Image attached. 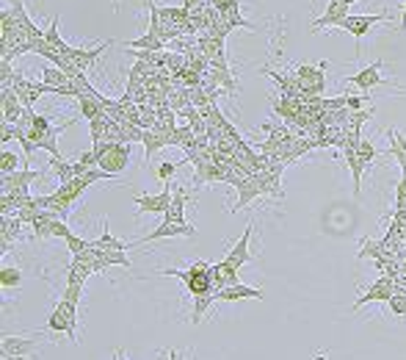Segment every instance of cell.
Here are the masks:
<instances>
[{
  "mask_svg": "<svg viewBox=\"0 0 406 360\" xmlns=\"http://www.w3.org/2000/svg\"><path fill=\"white\" fill-rule=\"evenodd\" d=\"M348 9H351V0H329V3H326V12L310 26V31L318 34V31H323V28H334L340 20L348 17Z\"/></svg>",
  "mask_w": 406,
  "mask_h": 360,
  "instance_id": "obj_9",
  "label": "cell"
},
{
  "mask_svg": "<svg viewBox=\"0 0 406 360\" xmlns=\"http://www.w3.org/2000/svg\"><path fill=\"white\" fill-rule=\"evenodd\" d=\"M208 75L219 83V86H224L227 89V94H235V81H233V70H230V64H227V50H219L213 59H211V70H208Z\"/></svg>",
  "mask_w": 406,
  "mask_h": 360,
  "instance_id": "obj_11",
  "label": "cell"
},
{
  "mask_svg": "<svg viewBox=\"0 0 406 360\" xmlns=\"http://www.w3.org/2000/svg\"><path fill=\"white\" fill-rule=\"evenodd\" d=\"M114 360H125V354H122V349H116V352H114Z\"/></svg>",
  "mask_w": 406,
  "mask_h": 360,
  "instance_id": "obj_45",
  "label": "cell"
},
{
  "mask_svg": "<svg viewBox=\"0 0 406 360\" xmlns=\"http://www.w3.org/2000/svg\"><path fill=\"white\" fill-rule=\"evenodd\" d=\"M17 360H31V354H28V357H17Z\"/></svg>",
  "mask_w": 406,
  "mask_h": 360,
  "instance_id": "obj_46",
  "label": "cell"
},
{
  "mask_svg": "<svg viewBox=\"0 0 406 360\" xmlns=\"http://www.w3.org/2000/svg\"><path fill=\"white\" fill-rule=\"evenodd\" d=\"M64 244H67V250H70L72 255H83V252L92 247V241H83V239H81V236H75V233H72V236H70Z\"/></svg>",
  "mask_w": 406,
  "mask_h": 360,
  "instance_id": "obj_36",
  "label": "cell"
},
{
  "mask_svg": "<svg viewBox=\"0 0 406 360\" xmlns=\"http://www.w3.org/2000/svg\"><path fill=\"white\" fill-rule=\"evenodd\" d=\"M182 163V161H180ZM180 163H171V161H163L160 166H158V180L160 183H171V177L177 174V169H180Z\"/></svg>",
  "mask_w": 406,
  "mask_h": 360,
  "instance_id": "obj_34",
  "label": "cell"
},
{
  "mask_svg": "<svg viewBox=\"0 0 406 360\" xmlns=\"http://www.w3.org/2000/svg\"><path fill=\"white\" fill-rule=\"evenodd\" d=\"M0 108H3V122H12V125H17L25 117V106L12 89H0Z\"/></svg>",
  "mask_w": 406,
  "mask_h": 360,
  "instance_id": "obj_16",
  "label": "cell"
},
{
  "mask_svg": "<svg viewBox=\"0 0 406 360\" xmlns=\"http://www.w3.org/2000/svg\"><path fill=\"white\" fill-rule=\"evenodd\" d=\"M47 330H50V332H56V335H67V338L72 341V330H70L67 319H64V316H61L56 308H53V313L47 316ZM72 343H75V341H72Z\"/></svg>",
  "mask_w": 406,
  "mask_h": 360,
  "instance_id": "obj_31",
  "label": "cell"
},
{
  "mask_svg": "<svg viewBox=\"0 0 406 360\" xmlns=\"http://www.w3.org/2000/svg\"><path fill=\"white\" fill-rule=\"evenodd\" d=\"M56 310L67 319V324H70V330H72V341L78 343V305H72V302H67V299H58Z\"/></svg>",
  "mask_w": 406,
  "mask_h": 360,
  "instance_id": "obj_29",
  "label": "cell"
},
{
  "mask_svg": "<svg viewBox=\"0 0 406 360\" xmlns=\"http://www.w3.org/2000/svg\"><path fill=\"white\" fill-rule=\"evenodd\" d=\"M174 236H188V239H193L196 236V228L193 225H188V222H171V219H163L149 236H144V239H138L136 244H149V241H160V239H174Z\"/></svg>",
  "mask_w": 406,
  "mask_h": 360,
  "instance_id": "obj_7",
  "label": "cell"
},
{
  "mask_svg": "<svg viewBox=\"0 0 406 360\" xmlns=\"http://www.w3.org/2000/svg\"><path fill=\"white\" fill-rule=\"evenodd\" d=\"M392 294H398L395 291V277H387V274H381L354 305H351V313H356L362 305H367V302H389L392 299Z\"/></svg>",
  "mask_w": 406,
  "mask_h": 360,
  "instance_id": "obj_6",
  "label": "cell"
},
{
  "mask_svg": "<svg viewBox=\"0 0 406 360\" xmlns=\"http://www.w3.org/2000/svg\"><path fill=\"white\" fill-rule=\"evenodd\" d=\"M103 255H105V263H108V266H125V269H130V258H127V252H111V250H103Z\"/></svg>",
  "mask_w": 406,
  "mask_h": 360,
  "instance_id": "obj_37",
  "label": "cell"
},
{
  "mask_svg": "<svg viewBox=\"0 0 406 360\" xmlns=\"http://www.w3.org/2000/svg\"><path fill=\"white\" fill-rule=\"evenodd\" d=\"M169 357H171V360H182V354H180V352H174V349H171V354H169Z\"/></svg>",
  "mask_w": 406,
  "mask_h": 360,
  "instance_id": "obj_44",
  "label": "cell"
},
{
  "mask_svg": "<svg viewBox=\"0 0 406 360\" xmlns=\"http://www.w3.org/2000/svg\"><path fill=\"white\" fill-rule=\"evenodd\" d=\"M42 81H45L56 94H61V97H78V89H75L72 78H70L64 70H58V67H45V70H42Z\"/></svg>",
  "mask_w": 406,
  "mask_h": 360,
  "instance_id": "obj_12",
  "label": "cell"
},
{
  "mask_svg": "<svg viewBox=\"0 0 406 360\" xmlns=\"http://www.w3.org/2000/svg\"><path fill=\"white\" fill-rule=\"evenodd\" d=\"M144 150L147 158H155V152H160L163 147H171V133H160V130H147L144 133Z\"/></svg>",
  "mask_w": 406,
  "mask_h": 360,
  "instance_id": "obj_21",
  "label": "cell"
},
{
  "mask_svg": "<svg viewBox=\"0 0 406 360\" xmlns=\"http://www.w3.org/2000/svg\"><path fill=\"white\" fill-rule=\"evenodd\" d=\"M50 169L56 174V180L61 186L72 183V177H75V163H70L67 158H50Z\"/></svg>",
  "mask_w": 406,
  "mask_h": 360,
  "instance_id": "obj_25",
  "label": "cell"
},
{
  "mask_svg": "<svg viewBox=\"0 0 406 360\" xmlns=\"http://www.w3.org/2000/svg\"><path fill=\"white\" fill-rule=\"evenodd\" d=\"M0 133H3V136H0V139H3V144H9L12 139H17V125L3 122V130H0Z\"/></svg>",
  "mask_w": 406,
  "mask_h": 360,
  "instance_id": "obj_41",
  "label": "cell"
},
{
  "mask_svg": "<svg viewBox=\"0 0 406 360\" xmlns=\"http://www.w3.org/2000/svg\"><path fill=\"white\" fill-rule=\"evenodd\" d=\"M238 272H241V269H235L227 258L219 261V263H213V272H211V274H213V286H216L219 291L227 288V286H235V283H238Z\"/></svg>",
  "mask_w": 406,
  "mask_h": 360,
  "instance_id": "obj_19",
  "label": "cell"
},
{
  "mask_svg": "<svg viewBox=\"0 0 406 360\" xmlns=\"http://www.w3.org/2000/svg\"><path fill=\"white\" fill-rule=\"evenodd\" d=\"M238 299H266V294H263V288H252L244 283H235V286H227L219 291V302H238Z\"/></svg>",
  "mask_w": 406,
  "mask_h": 360,
  "instance_id": "obj_17",
  "label": "cell"
},
{
  "mask_svg": "<svg viewBox=\"0 0 406 360\" xmlns=\"http://www.w3.org/2000/svg\"><path fill=\"white\" fill-rule=\"evenodd\" d=\"M34 180H42V172L31 169V166H23L12 174H3V180H0V189L3 192H12V189H31Z\"/></svg>",
  "mask_w": 406,
  "mask_h": 360,
  "instance_id": "obj_13",
  "label": "cell"
},
{
  "mask_svg": "<svg viewBox=\"0 0 406 360\" xmlns=\"http://www.w3.org/2000/svg\"><path fill=\"white\" fill-rule=\"evenodd\" d=\"M61 299H67V302H72V305H81V299H83V286L67 283L64 291H61Z\"/></svg>",
  "mask_w": 406,
  "mask_h": 360,
  "instance_id": "obj_35",
  "label": "cell"
},
{
  "mask_svg": "<svg viewBox=\"0 0 406 360\" xmlns=\"http://www.w3.org/2000/svg\"><path fill=\"white\" fill-rule=\"evenodd\" d=\"M381 67H384V61H381V59H376L373 64H367V67H365V70H359L356 75H348V83H354L359 92L370 94V89H376V86H381V83H384V78H381Z\"/></svg>",
  "mask_w": 406,
  "mask_h": 360,
  "instance_id": "obj_10",
  "label": "cell"
},
{
  "mask_svg": "<svg viewBox=\"0 0 406 360\" xmlns=\"http://www.w3.org/2000/svg\"><path fill=\"white\" fill-rule=\"evenodd\" d=\"M252 225L255 222H246V230H244V236L238 239V244L227 252V261L235 266V269H244L246 263H252L255 258H252V252H249V239H252Z\"/></svg>",
  "mask_w": 406,
  "mask_h": 360,
  "instance_id": "obj_15",
  "label": "cell"
},
{
  "mask_svg": "<svg viewBox=\"0 0 406 360\" xmlns=\"http://www.w3.org/2000/svg\"><path fill=\"white\" fill-rule=\"evenodd\" d=\"M356 152H359V158L365 161V166H367V169H370V163L378 158V150H376V147H373L367 139H359V144H356Z\"/></svg>",
  "mask_w": 406,
  "mask_h": 360,
  "instance_id": "obj_33",
  "label": "cell"
},
{
  "mask_svg": "<svg viewBox=\"0 0 406 360\" xmlns=\"http://www.w3.org/2000/svg\"><path fill=\"white\" fill-rule=\"evenodd\" d=\"M133 203H136L138 217H144V214H160L163 217L171 206V189H169V183H163V189L158 194H138V197H133Z\"/></svg>",
  "mask_w": 406,
  "mask_h": 360,
  "instance_id": "obj_5",
  "label": "cell"
},
{
  "mask_svg": "<svg viewBox=\"0 0 406 360\" xmlns=\"http://www.w3.org/2000/svg\"><path fill=\"white\" fill-rule=\"evenodd\" d=\"M387 20V14H348L345 20H340L334 28H343V31H348L354 39H356V45L370 34V28L376 26V23H384Z\"/></svg>",
  "mask_w": 406,
  "mask_h": 360,
  "instance_id": "obj_4",
  "label": "cell"
},
{
  "mask_svg": "<svg viewBox=\"0 0 406 360\" xmlns=\"http://www.w3.org/2000/svg\"><path fill=\"white\" fill-rule=\"evenodd\" d=\"M323 70H326V61H321V67L301 64V67L293 70V75L299 78V83H301V89H304V100L318 97V94L326 89V75H323Z\"/></svg>",
  "mask_w": 406,
  "mask_h": 360,
  "instance_id": "obj_3",
  "label": "cell"
},
{
  "mask_svg": "<svg viewBox=\"0 0 406 360\" xmlns=\"http://www.w3.org/2000/svg\"><path fill=\"white\" fill-rule=\"evenodd\" d=\"M387 305L395 316H406V294H392V299Z\"/></svg>",
  "mask_w": 406,
  "mask_h": 360,
  "instance_id": "obj_39",
  "label": "cell"
},
{
  "mask_svg": "<svg viewBox=\"0 0 406 360\" xmlns=\"http://www.w3.org/2000/svg\"><path fill=\"white\" fill-rule=\"evenodd\" d=\"M39 349V338H23V335H6L0 341V352L3 360H17V357H28Z\"/></svg>",
  "mask_w": 406,
  "mask_h": 360,
  "instance_id": "obj_8",
  "label": "cell"
},
{
  "mask_svg": "<svg viewBox=\"0 0 406 360\" xmlns=\"http://www.w3.org/2000/svg\"><path fill=\"white\" fill-rule=\"evenodd\" d=\"M185 206H188V192L185 189H174V194H171V206H169V211L163 214V219H171V222H185Z\"/></svg>",
  "mask_w": 406,
  "mask_h": 360,
  "instance_id": "obj_24",
  "label": "cell"
},
{
  "mask_svg": "<svg viewBox=\"0 0 406 360\" xmlns=\"http://www.w3.org/2000/svg\"><path fill=\"white\" fill-rule=\"evenodd\" d=\"M351 3H356V0H351Z\"/></svg>",
  "mask_w": 406,
  "mask_h": 360,
  "instance_id": "obj_47",
  "label": "cell"
},
{
  "mask_svg": "<svg viewBox=\"0 0 406 360\" xmlns=\"http://www.w3.org/2000/svg\"><path fill=\"white\" fill-rule=\"evenodd\" d=\"M211 272H213V263H208V261H196L188 269H158V274H163V277H180L191 297H205V294H216L219 291L213 286V274Z\"/></svg>",
  "mask_w": 406,
  "mask_h": 360,
  "instance_id": "obj_1",
  "label": "cell"
},
{
  "mask_svg": "<svg viewBox=\"0 0 406 360\" xmlns=\"http://www.w3.org/2000/svg\"><path fill=\"white\" fill-rule=\"evenodd\" d=\"M92 274H94V272H92V266H89L86 261H81V258H75V255H72V261H70V266H67V283L86 286V280H89Z\"/></svg>",
  "mask_w": 406,
  "mask_h": 360,
  "instance_id": "obj_22",
  "label": "cell"
},
{
  "mask_svg": "<svg viewBox=\"0 0 406 360\" xmlns=\"http://www.w3.org/2000/svg\"><path fill=\"white\" fill-rule=\"evenodd\" d=\"M392 208L398 211V208H406V174L398 180V186H395V203H392Z\"/></svg>",
  "mask_w": 406,
  "mask_h": 360,
  "instance_id": "obj_38",
  "label": "cell"
},
{
  "mask_svg": "<svg viewBox=\"0 0 406 360\" xmlns=\"http://www.w3.org/2000/svg\"><path fill=\"white\" fill-rule=\"evenodd\" d=\"M20 158L23 155H17L14 150H3V152H0V172H3V174H12V172H17V166H20Z\"/></svg>",
  "mask_w": 406,
  "mask_h": 360,
  "instance_id": "obj_32",
  "label": "cell"
},
{
  "mask_svg": "<svg viewBox=\"0 0 406 360\" xmlns=\"http://www.w3.org/2000/svg\"><path fill=\"white\" fill-rule=\"evenodd\" d=\"M70 236H72L70 225H67L64 219H56V222H53V239H64V241H67Z\"/></svg>",
  "mask_w": 406,
  "mask_h": 360,
  "instance_id": "obj_40",
  "label": "cell"
},
{
  "mask_svg": "<svg viewBox=\"0 0 406 360\" xmlns=\"http://www.w3.org/2000/svg\"><path fill=\"white\" fill-rule=\"evenodd\" d=\"M58 17H53L50 20V26H47V31H45V39H47V45H50V50L53 53H58V56H67L70 50H72V45H67L64 39H61V34H58Z\"/></svg>",
  "mask_w": 406,
  "mask_h": 360,
  "instance_id": "obj_23",
  "label": "cell"
},
{
  "mask_svg": "<svg viewBox=\"0 0 406 360\" xmlns=\"http://www.w3.org/2000/svg\"><path fill=\"white\" fill-rule=\"evenodd\" d=\"M78 103H81V114H83V119L86 122H94V119H100V117H108L105 114V94H100V97H78Z\"/></svg>",
  "mask_w": 406,
  "mask_h": 360,
  "instance_id": "obj_20",
  "label": "cell"
},
{
  "mask_svg": "<svg viewBox=\"0 0 406 360\" xmlns=\"http://www.w3.org/2000/svg\"><path fill=\"white\" fill-rule=\"evenodd\" d=\"M23 228L25 225L17 217H0V252L6 255L12 250V244L23 239Z\"/></svg>",
  "mask_w": 406,
  "mask_h": 360,
  "instance_id": "obj_14",
  "label": "cell"
},
{
  "mask_svg": "<svg viewBox=\"0 0 406 360\" xmlns=\"http://www.w3.org/2000/svg\"><path fill=\"white\" fill-rule=\"evenodd\" d=\"M362 106H365V97H351V94H348V106H345V108H351V111H365Z\"/></svg>",
  "mask_w": 406,
  "mask_h": 360,
  "instance_id": "obj_42",
  "label": "cell"
},
{
  "mask_svg": "<svg viewBox=\"0 0 406 360\" xmlns=\"http://www.w3.org/2000/svg\"><path fill=\"white\" fill-rule=\"evenodd\" d=\"M23 286V272L17 266H3L0 269V288L9 291V288H20Z\"/></svg>",
  "mask_w": 406,
  "mask_h": 360,
  "instance_id": "obj_30",
  "label": "cell"
},
{
  "mask_svg": "<svg viewBox=\"0 0 406 360\" xmlns=\"http://www.w3.org/2000/svg\"><path fill=\"white\" fill-rule=\"evenodd\" d=\"M400 31H406V0H403V17H400V26H398Z\"/></svg>",
  "mask_w": 406,
  "mask_h": 360,
  "instance_id": "obj_43",
  "label": "cell"
},
{
  "mask_svg": "<svg viewBox=\"0 0 406 360\" xmlns=\"http://www.w3.org/2000/svg\"><path fill=\"white\" fill-rule=\"evenodd\" d=\"M92 247H97V250H111V252H127V244H125L122 239H116V236L108 230V222H105L103 236H100L97 241H92Z\"/></svg>",
  "mask_w": 406,
  "mask_h": 360,
  "instance_id": "obj_27",
  "label": "cell"
},
{
  "mask_svg": "<svg viewBox=\"0 0 406 360\" xmlns=\"http://www.w3.org/2000/svg\"><path fill=\"white\" fill-rule=\"evenodd\" d=\"M100 158V169L114 177V174H122L127 166H130V144H119V141H100L92 147Z\"/></svg>",
  "mask_w": 406,
  "mask_h": 360,
  "instance_id": "obj_2",
  "label": "cell"
},
{
  "mask_svg": "<svg viewBox=\"0 0 406 360\" xmlns=\"http://www.w3.org/2000/svg\"><path fill=\"white\" fill-rule=\"evenodd\" d=\"M257 197H263V192H260V186H257V177L255 174H249L244 183L238 186V203L233 206V211L230 214H238V211H244L249 203H255Z\"/></svg>",
  "mask_w": 406,
  "mask_h": 360,
  "instance_id": "obj_18",
  "label": "cell"
},
{
  "mask_svg": "<svg viewBox=\"0 0 406 360\" xmlns=\"http://www.w3.org/2000/svg\"><path fill=\"white\" fill-rule=\"evenodd\" d=\"M216 302H219V291H216V294H205V297H193V316H191V321L199 324L202 319H205V313H208Z\"/></svg>",
  "mask_w": 406,
  "mask_h": 360,
  "instance_id": "obj_26",
  "label": "cell"
},
{
  "mask_svg": "<svg viewBox=\"0 0 406 360\" xmlns=\"http://www.w3.org/2000/svg\"><path fill=\"white\" fill-rule=\"evenodd\" d=\"M125 48H130V50H166V42L163 39H158L155 34H144V37H138V39H133V42H127Z\"/></svg>",
  "mask_w": 406,
  "mask_h": 360,
  "instance_id": "obj_28",
  "label": "cell"
}]
</instances>
